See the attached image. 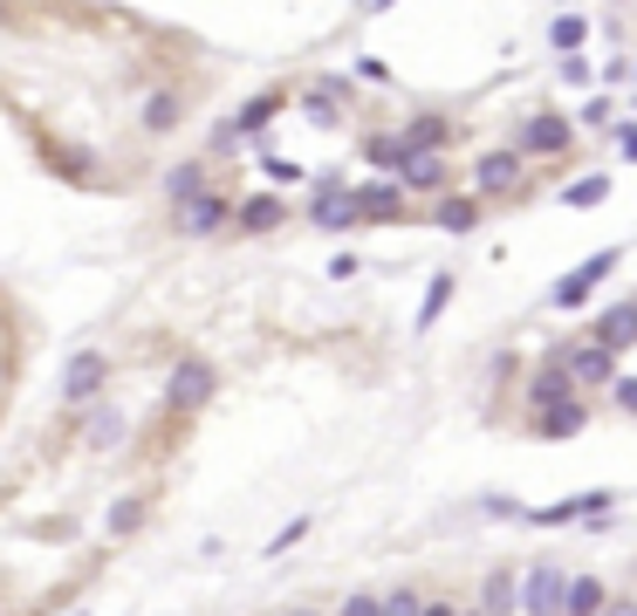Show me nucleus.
<instances>
[{"label": "nucleus", "mask_w": 637, "mask_h": 616, "mask_svg": "<svg viewBox=\"0 0 637 616\" xmlns=\"http://www.w3.org/2000/svg\"><path fill=\"white\" fill-rule=\"evenodd\" d=\"M563 583H569V575L555 568V562L528 568V575H522V603H514V609H528V616H563Z\"/></svg>", "instance_id": "1"}, {"label": "nucleus", "mask_w": 637, "mask_h": 616, "mask_svg": "<svg viewBox=\"0 0 637 616\" xmlns=\"http://www.w3.org/2000/svg\"><path fill=\"white\" fill-rule=\"evenodd\" d=\"M103 377H110V356H103V350H75V356H69V370H62V397H69V404H83V397H97V391H103Z\"/></svg>", "instance_id": "2"}, {"label": "nucleus", "mask_w": 637, "mask_h": 616, "mask_svg": "<svg viewBox=\"0 0 637 616\" xmlns=\"http://www.w3.org/2000/svg\"><path fill=\"white\" fill-rule=\"evenodd\" d=\"M213 384H220V377H213V363H199V356H185V363L172 370V384H165V397H172L179 411H199V404L213 397Z\"/></svg>", "instance_id": "3"}, {"label": "nucleus", "mask_w": 637, "mask_h": 616, "mask_svg": "<svg viewBox=\"0 0 637 616\" xmlns=\"http://www.w3.org/2000/svg\"><path fill=\"white\" fill-rule=\"evenodd\" d=\"M315 226H356V220H364V213H356V199H350V185L343 179H323V192H315V213H309Z\"/></svg>", "instance_id": "4"}, {"label": "nucleus", "mask_w": 637, "mask_h": 616, "mask_svg": "<svg viewBox=\"0 0 637 616\" xmlns=\"http://www.w3.org/2000/svg\"><path fill=\"white\" fill-rule=\"evenodd\" d=\"M226 220V199H213V192H192V199H179V233H213Z\"/></svg>", "instance_id": "5"}, {"label": "nucleus", "mask_w": 637, "mask_h": 616, "mask_svg": "<svg viewBox=\"0 0 637 616\" xmlns=\"http://www.w3.org/2000/svg\"><path fill=\"white\" fill-rule=\"evenodd\" d=\"M563 370H569V384H610V377H617V356H610L604 343H589V350H576Z\"/></svg>", "instance_id": "6"}, {"label": "nucleus", "mask_w": 637, "mask_h": 616, "mask_svg": "<svg viewBox=\"0 0 637 616\" xmlns=\"http://www.w3.org/2000/svg\"><path fill=\"white\" fill-rule=\"evenodd\" d=\"M596 343H604L610 356H617V350H630V343H637V302L604 309V322H596Z\"/></svg>", "instance_id": "7"}, {"label": "nucleus", "mask_w": 637, "mask_h": 616, "mask_svg": "<svg viewBox=\"0 0 637 616\" xmlns=\"http://www.w3.org/2000/svg\"><path fill=\"white\" fill-rule=\"evenodd\" d=\"M610 596H604V583H596V575H569L563 583V616H596Z\"/></svg>", "instance_id": "8"}, {"label": "nucleus", "mask_w": 637, "mask_h": 616, "mask_svg": "<svg viewBox=\"0 0 637 616\" xmlns=\"http://www.w3.org/2000/svg\"><path fill=\"white\" fill-rule=\"evenodd\" d=\"M350 199H356V213H371V220H391L397 205H405V185H391V179H377V185H356Z\"/></svg>", "instance_id": "9"}, {"label": "nucleus", "mask_w": 637, "mask_h": 616, "mask_svg": "<svg viewBox=\"0 0 637 616\" xmlns=\"http://www.w3.org/2000/svg\"><path fill=\"white\" fill-rule=\"evenodd\" d=\"M610 501H617V493H583V501H555V507H542L535 521H542V527H563V521H589V514H604Z\"/></svg>", "instance_id": "10"}, {"label": "nucleus", "mask_w": 637, "mask_h": 616, "mask_svg": "<svg viewBox=\"0 0 637 616\" xmlns=\"http://www.w3.org/2000/svg\"><path fill=\"white\" fill-rule=\"evenodd\" d=\"M535 432H542V438H576V432H583V404H576V397H563V404H542Z\"/></svg>", "instance_id": "11"}, {"label": "nucleus", "mask_w": 637, "mask_h": 616, "mask_svg": "<svg viewBox=\"0 0 637 616\" xmlns=\"http://www.w3.org/2000/svg\"><path fill=\"white\" fill-rule=\"evenodd\" d=\"M514 172H522V151H487L481 172H473V185H481V192H501V185H514Z\"/></svg>", "instance_id": "12"}, {"label": "nucleus", "mask_w": 637, "mask_h": 616, "mask_svg": "<svg viewBox=\"0 0 637 616\" xmlns=\"http://www.w3.org/2000/svg\"><path fill=\"white\" fill-rule=\"evenodd\" d=\"M481 596H487V616H507L514 603H522V575H507V568H494Z\"/></svg>", "instance_id": "13"}, {"label": "nucleus", "mask_w": 637, "mask_h": 616, "mask_svg": "<svg viewBox=\"0 0 637 616\" xmlns=\"http://www.w3.org/2000/svg\"><path fill=\"white\" fill-rule=\"evenodd\" d=\"M522 144H528V151H563V144H569V123H563V117H535L528 131H522Z\"/></svg>", "instance_id": "14"}, {"label": "nucleus", "mask_w": 637, "mask_h": 616, "mask_svg": "<svg viewBox=\"0 0 637 616\" xmlns=\"http://www.w3.org/2000/svg\"><path fill=\"white\" fill-rule=\"evenodd\" d=\"M405 179H412L418 192H432V185H446V158H432V151H418V158L405 164Z\"/></svg>", "instance_id": "15"}, {"label": "nucleus", "mask_w": 637, "mask_h": 616, "mask_svg": "<svg viewBox=\"0 0 637 616\" xmlns=\"http://www.w3.org/2000/svg\"><path fill=\"white\" fill-rule=\"evenodd\" d=\"M439 138H446V123H439V117H418V123H412V131L397 138V144H405V151L418 158V151H432V144H439Z\"/></svg>", "instance_id": "16"}, {"label": "nucleus", "mask_w": 637, "mask_h": 616, "mask_svg": "<svg viewBox=\"0 0 637 616\" xmlns=\"http://www.w3.org/2000/svg\"><path fill=\"white\" fill-rule=\"evenodd\" d=\"M274 220H282V199H247V205H241V226H247V233H267Z\"/></svg>", "instance_id": "17"}, {"label": "nucleus", "mask_w": 637, "mask_h": 616, "mask_svg": "<svg viewBox=\"0 0 637 616\" xmlns=\"http://www.w3.org/2000/svg\"><path fill=\"white\" fill-rule=\"evenodd\" d=\"M117 438H124V411H110V404H103L97 418H90V445H103V452H110Z\"/></svg>", "instance_id": "18"}, {"label": "nucleus", "mask_w": 637, "mask_h": 616, "mask_svg": "<svg viewBox=\"0 0 637 616\" xmlns=\"http://www.w3.org/2000/svg\"><path fill=\"white\" fill-rule=\"evenodd\" d=\"M563 397H569V370L555 363V370H542V377H535V404H563Z\"/></svg>", "instance_id": "19"}, {"label": "nucleus", "mask_w": 637, "mask_h": 616, "mask_svg": "<svg viewBox=\"0 0 637 616\" xmlns=\"http://www.w3.org/2000/svg\"><path fill=\"white\" fill-rule=\"evenodd\" d=\"M583 34H589V21H583V14H555V28H548L555 49H583Z\"/></svg>", "instance_id": "20"}, {"label": "nucleus", "mask_w": 637, "mask_h": 616, "mask_svg": "<svg viewBox=\"0 0 637 616\" xmlns=\"http://www.w3.org/2000/svg\"><path fill=\"white\" fill-rule=\"evenodd\" d=\"M144 123H151V131H172V123H179V97H172V90H158V97L144 103Z\"/></svg>", "instance_id": "21"}, {"label": "nucleus", "mask_w": 637, "mask_h": 616, "mask_svg": "<svg viewBox=\"0 0 637 616\" xmlns=\"http://www.w3.org/2000/svg\"><path fill=\"white\" fill-rule=\"evenodd\" d=\"M165 192H172V199H192V192H206V172H199V164H172Z\"/></svg>", "instance_id": "22"}, {"label": "nucleus", "mask_w": 637, "mask_h": 616, "mask_svg": "<svg viewBox=\"0 0 637 616\" xmlns=\"http://www.w3.org/2000/svg\"><path fill=\"white\" fill-rule=\"evenodd\" d=\"M446 295H453V274H439V281H432V287H425V309H418V329H432V322H439V309H446Z\"/></svg>", "instance_id": "23"}, {"label": "nucleus", "mask_w": 637, "mask_h": 616, "mask_svg": "<svg viewBox=\"0 0 637 616\" xmlns=\"http://www.w3.org/2000/svg\"><path fill=\"white\" fill-rule=\"evenodd\" d=\"M274 110H282V103H274V97H261V103H247V110H241V123H226V131H233V138H247V131H261V123H267Z\"/></svg>", "instance_id": "24"}, {"label": "nucleus", "mask_w": 637, "mask_h": 616, "mask_svg": "<svg viewBox=\"0 0 637 616\" xmlns=\"http://www.w3.org/2000/svg\"><path fill=\"white\" fill-rule=\"evenodd\" d=\"M439 226L446 233H473V199H446L439 205Z\"/></svg>", "instance_id": "25"}, {"label": "nucleus", "mask_w": 637, "mask_h": 616, "mask_svg": "<svg viewBox=\"0 0 637 616\" xmlns=\"http://www.w3.org/2000/svg\"><path fill=\"white\" fill-rule=\"evenodd\" d=\"M425 609V596H412V589H397V596H377V616H418Z\"/></svg>", "instance_id": "26"}, {"label": "nucleus", "mask_w": 637, "mask_h": 616, "mask_svg": "<svg viewBox=\"0 0 637 616\" xmlns=\"http://www.w3.org/2000/svg\"><path fill=\"white\" fill-rule=\"evenodd\" d=\"M604 192H610V179H576V185H569V205H596Z\"/></svg>", "instance_id": "27"}, {"label": "nucleus", "mask_w": 637, "mask_h": 616, "mask_svg": "<svg viewBox=\"0 0 637 616\" xmlns=\"http://www.w3.org/2000/svg\"><path fill=\"white\" fill-rule=\"evenodd\" d=\"M302 534H309V521H289V527H282V534H274V542H267V555H289V548L302 542Z\"/></svg>", "instance_id": "28"}, {"label": "nucleus", "mask_w": 637, "mask_h": 616, "mask_svg": "<svg viewBox=\"0 0 637 616\" xmlns=\"http://www.w3.org/2000/svg\"><path fill=\"white\" fill-rule=\"evenodd\" d=\"M261 172H267L274 185H295V179H302V164H289V158H267V164H261Z\"/></svg>", "instance_id": "29"}, {"label": "nucleus", "mask_w": 637, "mask_h": 616, "mask_svg": "<svg viewBox=\"0 0 637 616\" xmlns=\"http://www.w3.org/2000/svg\"><path fill=\"white\" fill-rule=\"evenodd\" d=\"M610 397L630 411V418H637V377H610Z\"/></svg>", "instance_id": "30"}, {"label": "nucleus", "mask_w": 637, "mask_h": 616, "mask_svg": "<svg viewBox=\"0 0 637 616\" xmlns=\"http://www.w3.org/2000/svg\"><path fill=\"white\" fill-rule=\"evenodd\" d=\"M343 616H377V596H350V603H343Z\"/></svg>", "instance_id": "31"}, {"label": "nucleus", "mask_w": 637, "mask_h": 616, "mask_svg": "<svg viewBox=\"0 0 637 616\" xmlns=\"http://www.w3.org/2000/svg\"><path fill=\"white\" fill-rule=\"evenodd\" d=\"M596 616H637V603H604Z\"/></svg>", "instance_id": "32"}, {"label": "nucleus", "mask_w": 637, "mask_h": 616, "mask_svg": "<svg viewBox=\"0 0 637 616\" xmlns=\"http://www.w3.org/2000/svg\"><path fill=\"white\" fill-rule=\"evenodd\" d=\"M418 616H453V603H425V609H418Z\"/></svg>", "instance_id": "33"}, {"label": "nucleus", "mask_w": 637, "mask_h": 616, "mask_svg": "<svg viewBox=\"0 0 637 616\" xmlns=\"http://www.w3.org/2000/svg\"><path fill=\"white\" fill-rule=\"evenodd\" d=\"M624 158H637V123H630V131H624Z\"/></svg>", "instance_id": "34"}, {"label": "nucleus", "mask_w": 637, "mask_h": 616, "mask_svg": "<svg viewBox=\"0 0 637 616\" xmlns=\"http://www.w3.org/2000/svg\"><path fill=\"white\" fill-rule=\"evenodd\" d=\"M384 8H391V0H364V14H384Z\"/></svg>", "instance_id": "35"}, {"label": "nucleus", "mask_w": 637, "mask_h": 616, "mask_svg": "<svg viewBox=\"0 0 637 616\" xmlns=\"http://www.w3.org/2000/svg\"><path fill=\"white\" fill-rule=\"evenodd\" d=\"M295 616H309V609H295Z\"/></svg>", "instance_id": "36"}, {"label": "nucleus", "mask_w": 637, "mask_h": 616, "mask_svg": "<svg viewBox=\"0 0 637 616\" xmlns=\"http://www.w3.org/2000/svg\"><path fill=\"white\" fill-rule=\"evenodd\" d=\"M75 616H83V609H75Z\"/></svg>", "instance_id": "37"}]
</instances>
